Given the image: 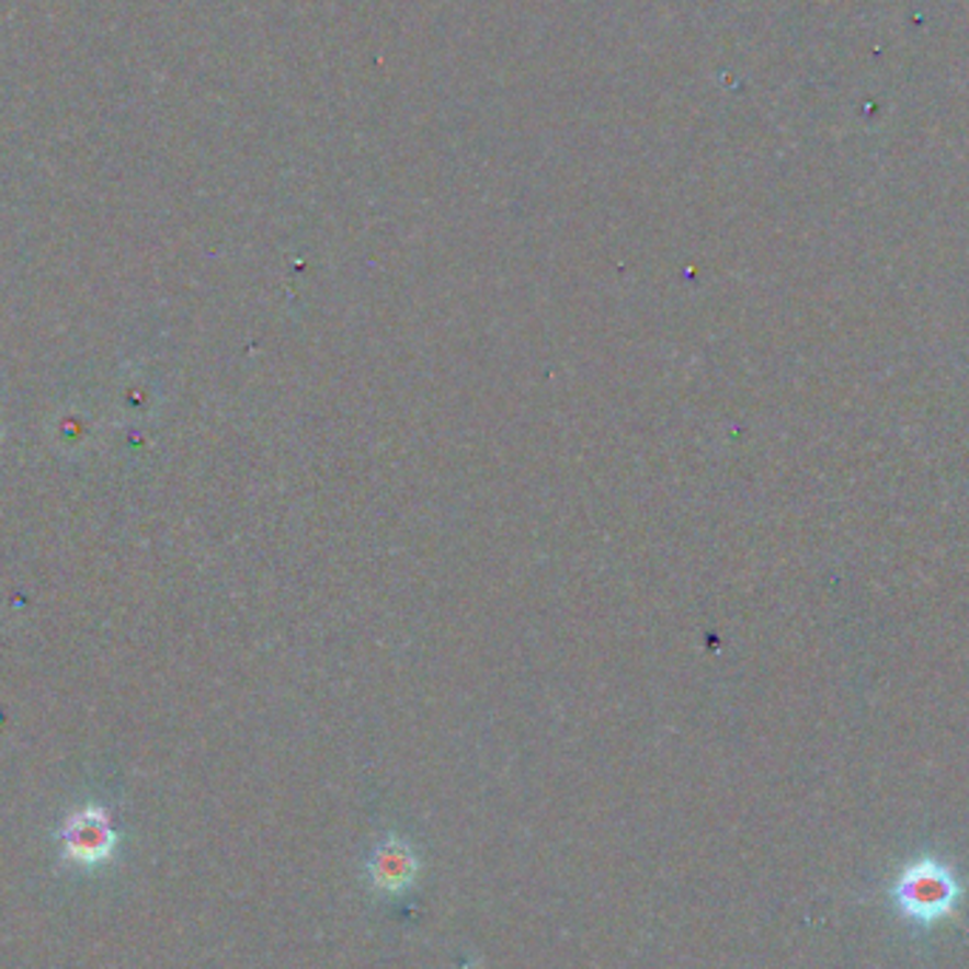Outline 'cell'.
<instances>
[{
  "label": "cell",
  "instance_id": "cell-1",
  "mask_svg": "<svg viewBox=\"0 0 969 969\" xmlns=\"http://www.w3.org/2000/svg\"><path fill=\"white\" fill-rule=\"evenodd\" d=\"M964 896L967 888L958 879L956 867L930 854L901 865L890 885L893 908L915 927H935L956 919Z\"/></svg>",
  "mask_w": 969,
  "mask_h": 969
},
{
  "label": "cell",
  "instance_id": "cell-2",
  "mask_svg": "<svg viewBox=\"0 0 969 969\" xmlns=\"http://www.w3.org/2000/svg\"><path fill=\"white\" fill-rule=\"evenodd\" d=\"M62 842H66V851L75 856L77 862H103L114 847V831H111V822L103 811H80L75 813L69 822H66V831H62Z\"/></svg>",
  "mask_w": 969,
  "mask_h": 969
},
{
  "label": "cell",
  "instance_id": "cell-3",
  "mask_svg": "<svg viewBox=\"0 0 969 969\" xmlns=\"http://www.w3.org/2000/svg\"><path fill=\"white\" fill-rule=\"evenodd\" d=\"M406 870H409V859H406V856H400L395 851V854H380V879L386 881V885H391V881H400L406 876Z\"/></svg>",
  "mask_w": 969,
  "mask_h": 969
}]
</instances>
